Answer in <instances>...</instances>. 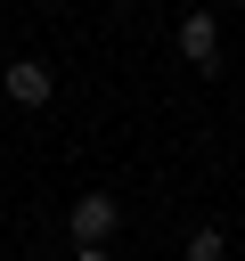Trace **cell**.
Returning a JSON list of instances; mask_svg holds the SVG:
<instances>
[{"label": "cell", "instance_id": "cell-4", "mask_svg": "<svg viewBox=\"0 0 245 261\" xmlns=\"http://www.w3.org/2000/svg\"><path fill=\"white\" fill-rule=\"evenodd\" d=\"M229 245H220V228H188V261H220Z\"/></svg>", "mask_w": 245, "mask_h": 261}, {"label": "cell", "instance_id": "cell-5", "mask_svg": "<svg viewBox=\"0 0 245 261\" xmlns=\"http://www.w3.org/2000/svg\"><path fill=\"white\" fill-rule=\"evenodd\" d=\"M74 261H114V253L106 245H74Z\"/></svg>", "mask_w": 245, "mask_h": 261}, {"label": "cell", "instance_id": "cell-2", "mask_svg": "<svg viewBox=\"0 0 245 261\" xmlns=\"http://www.w3.org/2000/svg\"><path fill=\"white\" fill-rule=\"evenodd\" d=\"M180 57H188V65H220V24H212V8H188V16H180Z\"/></svg>", "mask_w": 245, "mask_h": 261}, {"label": "cell", "instance_id": "cell-3", "mask_svg": "<svg viewBox=\"0 0 245 261\" xmlns=\"http://www.w3.org/2000/svg\"><path fill=\"white\" fill-rule=\"evenodd\" d=\"M0 90H8V106H49L57 73H49V65H33V57H16V65L0 73Z\"/></svg>", "mask_w": 245, "mask_h": 261}, {"label": "cell", "instance_id": "cell-6", "mask_svg": "<svg viewBox=\"0 0 245 261\" xmlns=\"http://www.w3.org/2000/svg\"><path fill=\"white\" fill-rule=\"evenodd\" d=\"M220 261H229V253H220Z\"/></svg>", "mask_w": 245, "mask_h": 261}, {"label": "cell", "instance_id": "cell-1", "mask_svg": "<svg viewBox=\"0 0 245 261\" xmlns=\"http://www.w3.org/2000/svg\"><path fill=\"white\" fill-rule=\"evenodd\" d=\"M114 220H122V204H114V196H82V204L65 212L74 245H106V237H114Z\"/></svg>", "mask_w": 245, "mask_h": 261}]
</instances>
